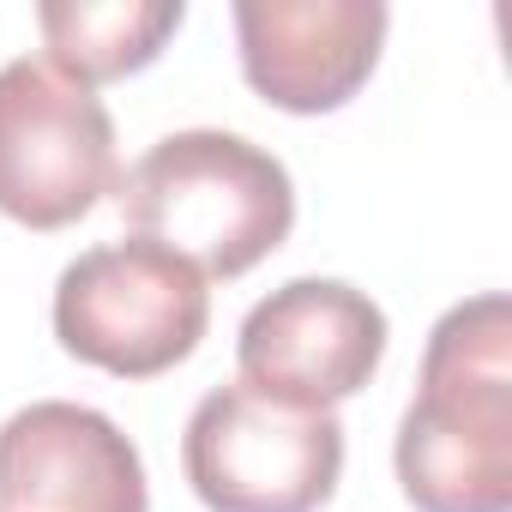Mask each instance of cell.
<instances>
[{
	"label": "cell",
	"instance_id": "cell-1",
	"mask_svg": "<svg viewBox=\"0 0 512 512\" xmlns=\"http://www.w3.org/2000/svg\"><path fill=\"white\" fill-rule=\"evenodd\" d=\"M392 458H398V488L416 512H512L506 296H476L440 314Z\"/></svg>",
	"mask_w": 512,
	"mask_h": 512
},
{
	"label": "cell",
	"instance_id": "cell-4",
	"mask_svg": "<svg viewBox=\"0 0 512 512\" xmlns=\"http://www.w3.org/2000/svg\"><path fill=\"white\" fill-rule=\"evenodd\" d=\"M181 470L211 512H320L344 476V422L229 380L193 404Z\"/></svg>",
	"mask_w": 512,
	"mask_h": 512
},
{
	"label": "cell",
	"instance_id": "cell-3",
	"mask_svg": "<svg viewBox=\"0 0 512 512\" xmlns=\"http://www.w3.org/2000/svg\"><path fill=\"white\" fill-rule=\"evenodd\" d=\"M211 326L205 278L157 241H103L55 284V338L67 356L115 374L157 380L199 350Z\"/></svg>",
	"mask_w": 512,
	"mask_h": 512
},
{
	"label": "cell",
	"instance_id": "cell-7",
	"mask_svg": "<svg viewBox=\"0 0 512 512\" xmlns=\"http://www.w3.org/2000/svg\"><path fill=\"white\" fill-rule=\"evenodd\" d=\"M386 25L380 0H241V73L284 115H332L380 67Z\"/></svg>",
	"mask_w": 512,
	"mask_h": 512
},
{
	"label": "cell",
	"instance_id": "cell-5",
	"mask_svg": "<svg viewBox=\"0 0 512 512\" xmlns=\"http://www.w3.org/2000/svg\"><path fill=\"white\" fill-rule=\"evenodd\" d=\"M115 193V121L103 97L43 55L0 67V217L67 229Z\"/></svg>",
	"mask_w": 512,
	"mask_h": 512
},
{
	"label": "cell",
	"instance_id": "cell-2",
	"mask_svg": "<svg viewBox=\"0 0 512 512\" xmlns=\"http://www.w3.org/2000/svg\"><path fill=\"white\" fill-rule=\"evenodd\" d=\"M115 211L139 241L169 247L205 284L241 278L296 229L290 169L241 133L187 127L115 175Z\"/></svg>",
	"mask_w": 512,
	"mask_h": 512
},
{
	"label": "cell",
	"instance_id": "cell-9",
	"mask_svg": "<svg viewBox=\"0 0 512 512\" xmlns=\"http://www.w3.org/2000/svg\"><path fill=\"white\" fill-rule=\"evenodd\" d=\"M181 19H187L181 0H49V7H37L49 43L43 61L79 85L145 73Z\"/></svg>",
	"mask_w": 512,
	"mask_h": 512
},
{
	"label": "cell",
	"instance_id": "cell-6",
	"mask_svg": "<svg viewBox=\"0 0 512 512\" xmlns=\"http://www.w3.org/2000/svg\"><path fill=\"white\" fill-rule=\"evenodd\" d=\"M386 356V314L368 290L338 278H290L253 302L235 338L241 386L296 410H338Z\"/></svg>",
	"mask_w": 512,
	"mask_h": 512
},
{
	"label": "cell",
	"instance_id": "cell-8",
	"mask_svg": "<svg viewBox=\"0 0 512 512\" xmlns=\"http://www.w3.org/2000/svg\"><path fill=\"white\" fill-rule=\"evenodd\" d=\"M0 512H151L139 446L91 404H25L0 422Z\"/></svg>",
	"mask_w": 512,
	"mask_h": 512
}]
</instances>
